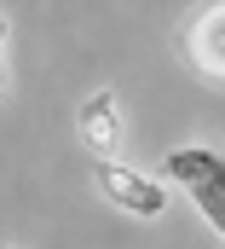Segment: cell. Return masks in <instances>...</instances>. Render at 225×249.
Listing matches in <instances>:
<instances>
[{
	"label": "cell",
	"instance_id": "cell-1",
	"mask_svg": "<svg viewBox=\"0 0 225 249\" xmlns=\"http://www.w3.org/2000/svg\"><path fill=\"white\" fill-rule=\"evenodd\" d=\"M162 174L196 203V214L225 238V157L220 151L214 145H173L168 162H162Z\"/></svg>",
	"mask_w": 225,
	"mask_h": 249
},
{
	"label": "cell",
	"instance_id": "cell-3",
	"mask_svg": "<svg viewBox=\"0 0 225 249\" xmlns=\"http://www.w3.org/2000/svg\"><path fill=\"white\" fill-rule=\"evenodd\" d=\"M179 53H185V64H191L196 75L225 81V0H202V6L185 18Z\"/></svg>",
	"mask_w": 225,
	"mask_h": 249
},
{
	"label": "cell",
	"instance_id": "cell-4",
	"mask_svg": "<svg viewBox=\"0 0 225 249\" xmlns=\"http://www.w3.org/2000/svg\"><path fill=\"white\" fill-rule=\"evenodd\" d=\"M75 127H81V139H87L93 157H115V145H121V110H115L110 93H93V99L81 105Z\"/></svg>",
	"mask_w": 225,
	"mask_h": 249
},
{
	"label": "cell",
	"instance_id": "cell-2",
	"mask_svg": "<svg viewBox=\"0 0 225 249\" xmlns=\"http://www.w3.org/2000/svg\"><path fill=\"white\" fill-rule=\"evenodd\" d=\"M93 186H98V197H110L115 209H127L139 220H156L168 209V186L162 180H150V174H139V168H127L115 157H98L93 162Z\"/></svg>",
	"mask_w": 225,
	"mask_h": 249
},
{
	"label": "cell",
	"instance_id": "cell-5",
	"mask_svg": "<svg viewBox=\"0 0 225 249\" xmlns=\"http://www.w3.org/2000/svg\"><path fill=\"white\" fill-rule=\"evenodd\" d=\"M0 47H6V18H0Z\"/></svg>",
	"mask_w": 225,
	"mask_h": 249
}]
</instances>
